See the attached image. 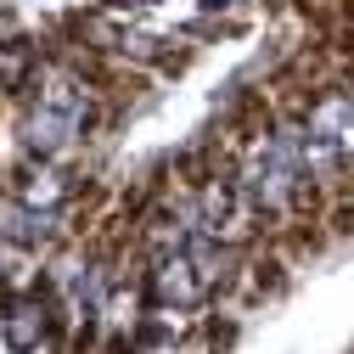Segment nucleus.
<instances>
[{
  "label": "nucleus",
  "instance_id": "obj_1",
  "mask_svg": "<svg viewBox=\"0 0 354 354\" xmlns=\"http://www.w3.org/2000/svg\"><path fill=\"white\" fill-rule=\"evenodd\" d=\"M147 298H152V304H197V298H203V281H197V270H192V259H186V253L152 259Z\"/></svg>",
  "mask_w": 354,
  "mask_h": 354
},
{
  "label": "nucleus",
  "instance_id": "obj_2",
  "mask_svg": "<svg viewBox=\"0 0 354 354\" xmlns=\"http://www.w3.org/2000/svg\"><path fill=\"white\" fill-rule=\"evenodd\" d=\"M46 326H51V309H46V304H28V298H6V348H17V354L39 348Z\"/></svg>",
  "mask_w": 354,
  "mask_h": 354
},
{
  "label": "nucleus",
  "instance_id": "obj_3",
  "mask_svg": "<svg viewBox=\"0 0 354 354\" xmlns=\"http://www.w3.org/2000/svg\"><path fill=\"white\" fill-rule=\"evenodd\" d=\"M174 337H180V321H169V315H152V321H141V332H136L141 348H152V343H174Z\"/></svg>",
  "mask_w": 354,
  "mask_h": 354
},
{
  "label": "nucleus",
  "instance_id": "obj_4",
  "mask_svg": "<svg viewBox=\"0 0 354 354\" xmlns=\"http://www.w3.org/2000/svg\"><path fill=\"white\" fill-rule=\"evenodd\" d=\"M107 354H136V348H129L124 337H113V343H107Z\"/></svg>",
  "mask_w": 354,
  "mask_h": 354
}]
</instances>
